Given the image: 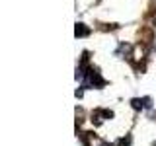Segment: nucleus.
Masks as SVG:
<instances>
[{
    "label": "nucleus",
    "mask_w": 156,
    "mask_h": 146,
    "mask_svg": "<svg viewBox=\"0 0 156 146\" xmlns=\"http://www.w3.org/2000/svg\"><path fill=\"white\" fill-rule=\"evenodd\" d=\"M86 78H88V82H86V84H88V86H94V88H104V86L107 84L104 78L100 76V72L94 70V68H90V70H88Z\"/></svg>",
    "instance_id": "f257e3e1"
},
{
    "label": "nucleus",
    "mask_w": 156,
    "mask_h": 146,
    "mask_svg": "<svg viewBox=\"0 0 156 146\" xmlns=\"http://www.w3.org/2000/svg\"><path fill=\"white\" fill-rule=\"evenodd\" d=\"M131 105H133V109H143V107H146L144 105V97H143V99H139V97L131 99Z\"/></svg>",
    "instance_id": "7ed1b4c3"
},
{
    "label": "nucleus",
    "mask_w": 156,
    "mask_h": 146,
    "mask_svg": "<svg viewBox=\"0 0 156 146\" xmlns=\"http://www.w3.org/2000/svg\"><path fill=\"white\" fill-rule=\"evenodd\" d=\"M74 33H76V37H86V35H90V27H86L84 23H76Z\"/></svg>",
    "instance_id": "f03ea898"
},
{
    "label": "nucleus",
    "mask_w": 156,
    "mask_h": 146,
    "mask_svg": "<svg viewBox=\"0 0 156 146\" xmlns=\"http://www.w3.org/2000/svg\"><path fill=\"white\" fill-rule=\"evenodd\" d=\"M154 23H156V16H154Z\"/></svg>",
    "instance_id": "39448f33"
},
{
    "label": "nucleus",
    "mask_w": 156,
    "mask_h": 146,
    "mask_svg": "<svg viewBox=\"0 0 156 146\" xmlns=\"http://www.w3.org/2000/svg\"><path fill=\"white\" fill-rule=\"evenodd\" d=\"M119 146H131V136H127V138H121Z\"/></svg>",
    "instance_id": "20e7f679"
}]
</instances>
